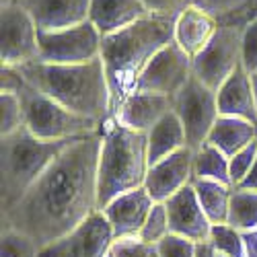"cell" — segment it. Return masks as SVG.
Masks as SVG:
<instances>
[{
    "label": "cell",
    "instance_id": "obj_4",
    "mask_svg": "<svg viewBox=\"0 0 257 257\" xmlns=\"http://www.w3.org/2000/svg\"><path fill=\"white\" fill-rule=\"evenodd\" d=\"M148 169L146 134L127 130L115 119L105 121L97 169L99 210L117 196L144 187Z\"/></svg>",
    "mask_w": 257,
    "mask_h": 257
},
{
    "label": "cell",
    "instance_id": "obj_19",
    "mask_svg": "<svg viewBox=\"0 0 257 257\" xmlns=\"http://www.w3.org/2000/svg\"><path fill=\"white\" fill-rule=\"evenodd\" d=\"M218 97V113L243 117L257 125V105L251 87V76L245 72L243 66L234 70L226 82L216 91Z\"/></svg>",
    "mask_w": 257,
    "mask_h": 257
},
{
    "label": "cell",
    "instance_id": "obj_9",
    "mask_svg": "<svg viewBox=\"0 0 257 257\" xmlns=\"http://www.w3.org/2000/svg\"><path fill=\"white\" fill-rule=\"evenodd\" d=\"M39 60V31L35 21L19 3L0 5V62L3 66H23Z\"/></svg>",
    "mask_w": 257,
    "mask_h": 257
},
{
    "label": "cell",
    "instance_id": "obj_33",
    "mask_svg": "<svg viewBox=\"0 0 257 257\" xmlns=\"http://www.w3.org/2000/svg\"><path fill=\"white\" fill-rule=\"evenodd\" d=\"M241 66L247 74L257 72V19L249 21L243 27V41H241Z\"/></svg>",
    "mask_w": 257,
    "mask_h": 257
},
{
    "label": "cell",
    "instance_id": "obj_39",
    "mask_svg": "<svg viewBox=\"0 0 257 257\" xmlns=\"http://www.w3.org/2000/svg\"><path fill=\"white\" fill-rule=\"evenodd\" d=\"M196 257H214V249L210 247V243H200Z\"/></svg>",
    "mask_w": 257,
    "mask_h": 257
},
{
    "label": "cell",
    "instance_id": "obj_15",
    "mask_svg": "<svg viewBox=\"0 0 257 257\" xmlns=\"http://www.w3.org/2000/svg\"><path fill=\"white\" fill-rule=\"evenodd\" d=\"M41 33L68 29L89 21L91 0H19Z\"/></svg>",
    "mask_w": 257,
    "mask_h": 257
},
{
    "label": "cell",
    "instance_id": "obj_18",
    "mask_svg": "<svg viewBox=\"0 0 257 257\" xmlns=\"http://www.w3.org/2000/svg\"><path fill=\"white\" fill-rule=\"evenodd\" d=\"M218 29V21L210 17L208 13L187 7L177 19H175V29H173V41L194 60L214 37Z\"/></svg>",
    "mask_w": 257,
    "mask_h": 257
},
{
    "label": "cell",
    "instance_id": "obj_42",
    "mask_svg": "<svg viewBox=\"0 0 257 257\" xmlns=\"http://www.w3.org/2000/svg\"><path fill=\"white\" fill-rule=\"evenodd\" d=\"M107 257H117V255H115V253H113V249H111L109 253H107Z\"/></svg>",
    "mask_w": 257,
    "mask_h": 257
},
{
    "label": "cell",
    "instance_id": "obj_20",
    "mask_svg": "<svg viewBox=\"0 0 257 257\" xmlns=\"http://www.w3.org/2000/svg\"><path fill=\"white\" fill-rule=\"evenodd\" d=\"M146 15L142 0H91L89 21L101 35H107L136 23Z\"/></svg>",
    "mask_w": 257,
    "mask_h": 257
},
{
    "label": "cell",
    "instance_id": "obj_32",
    "mask_svg": "<svg viewBox=\"0 0 257 257\" xmlns=\"http://www.w3.org/2000/svg\"><path fill=\"white\" fill-rule=\"evenodd\" d=\"M257 159V140H253L249 146H245L243 151H239L237 155H232L228 159V167H230V185L237 187L251 171L253 163Z\"/></svg>",
    "mask_w": 257,
    "mask_h": 257
},
{
    "label": "cell",
    "instance_id": "obj_1",
    "mask_svg": "<svg viewBox=\"0 0 257 257\" xmlns=\"http://www.w3.org/2000/svg\"><path fill=\"white\" fill-rule=\"evenodd\" d=\"M101 138L103 130L74 140L23 198L0 212L3 230L25 232L44 249L95 214Z\"/></svg>",
    "mask_w": 257,
    "mask_h": 257
},
{
    "label": "cell",
    "instance_id": "obj_22",
    "mask_svg": "<svg viewBox=\"0 0 257 257\" xmlns=\"http://www.w3.org/2000/svg\"><path fill=\"white\" fill-rule=\"evenodd\" d=\"M146 138H148V165L151 167L187 146L185 130H183L179 117L173 111H169L153 130L146 134Z\"/></svg>",
    "mask_w": 257,
    "mask_h": 257
},
{
    "label": "cell",
    "instance_id": "obj_41",
    "mask_svg": "<svg viewBox=\"0 0 257 257\" xmlns=\"http://www.w3.org/2000/svg\"><path fill=\"white\" fill-rule=\"evenodd\" d=\"M11 3H19V0H0V5H11Z\"/></svg>",
    "mask_w": 257,
    "mask_h": 257
},
{
    "label": "cell",
    "instance_id": "obj_8",
    "mask_svg": "<svg viewBox=\"0 0 257 257\" xmlns=\"http://www.w3.org/2000/svg\"><path fill=\"white\" fill-rule=\"evenodd\" d=\"M241 25L218 23V29L208 46L191 60V74L208 89L218 91L226 78L241 66Z\"/></svg>",
    "mask_w": 257,
    "mask_h": 257
},
{
    "label": "cell",
    "instance_id": "obj_13",
    "mask_svg": "<svg viewBox=\"0 0 257 257\" xmlns=\"http://www.w3.org/2000/svg\"><path fill=\"white\" fill-rule=\"evenodd\" d=\"M191 183H194V151L185 146L148 169L144 187L157 204H165Z\"/></svg>",
    "mask_w": 257,
    "mask_h": 257
},
{
    "label": "cell",
    "instance_id": "obj_27",
    "mask_svg": "<svg viewBox=\"0 0 257 257\" xmlns=\"http://www.w3.org/2000/svg\"><path fill=\"white\" fill-rule=\"evenodd\" d=\"M25 125L23 105L17 93L0 91V136H9Z\"/></svg>",
    "mask_w": 257,
    "mask_h": 257
},
{
    "label": "cell",
    "instance_id": "obj_43",
    "mask_svg": "<svg viewBox=\"0 0 257 257\" xmlns=\"http://www.w3.org/2000/svg\"><path fill=\"white\" fill-rule=\"evenodd\" d=\"M214 257H226V255H218V253H214Z\"/></svg>",
    "mask_w": 257,
    "mask_h": 257
},
{
    "label": "cell",
    "instance_id": "obj_17",
    "mask_svg": "<svg viewBox=\"0 0 257 257\" xmlns=\"http://www.w3.org/2000/svg\"><path fill=\"white\" fill-rule=\"evenodd\" d=\"M171 111V99L153 93H132L123 99L111 119L127 130L148 134Z\"/></svg>",
    "mask_w": 257,
    "mask_h": 257
},
{
    "label": "cell",
    "instance_id": "obj_14",
    "mask_svg": "<svg viewBox=\"0 0 257 257\" xmlns=\"http://www.w3.org/2000/svg\"><path fill=\"white\" fill-rule=\"evenodd\" d=\"M167 216H169V230L181 234V237L194 243H208L212 222L208 220L206 212L202 210L194 185H187L173 198L165 202Z\"/></svg>",
    "mask_w": 257,
    "mask_h": 257
},
{
    "label": "cell",
    "instance_id": "obj_7",
    "mask_svg": "<svg viewBox=\"0 0 257 257\" xmlns=\"http://www.w3.org/2000/svg\"><path fill=\"white\" fill-rule=\"evenodd\" d=\"M171 111H173L183 130L187 148L198 151L208 140L214 123L218 119V97L216 91L208 89L194 74L183 84V89L171 97Z\"/></svg>",
    "mask_w": 257,
    "mask_h": 257
},
{
    "label": "cell",
    "instance_id": "obj_11",
    "mask_svg": "<svg viewBox=\"0 0 257 257\" xmlns=\"http://www.w3.org/2000/svg\"><path fill=\"white\" fill-rule=\"evenodd\" d=\"M113 226L103 210H97L74 230L41 249L39 257H107V253L113 249Z\"/></svg>",
    "mask_w": 257,
    "mask_h": 257
},
{
    "label": "cell",
    "instance_id": "obj_30",
    "mask_svg": "<svg viewBox=\"0 0 257 257\" xmlns=\"http://www.w3.org/2000/svg\"><path fill=\"white\" fill-rule=\"evenodd\" d=\"M247 3L249 0H191V7L208 13L218 23H228L247 7Z\"/></svg>",
    "mask_w": 257,
    "mask_h": 257
},
{
    "label": "cell",
    "instance_id": "obj_28",
    "mask_svg": "<svg viewBox=\"0 0 257 257\" xmlns=\"http://www.w3.org/2000/svg\"><path fill=\"white\" fill-rule=\"evenodd\" d=\"M39 245L19 230H0V257H39Z\"/></svg>",
    "mask_w": 257,
    "mask_h": 257
},
{
    "label": "cell",
    "instance_id": "obj_21",
    "mask_svg": "<svg viewBox=\"0 0 257 257\" xmlns=\"http://www.w3.org/2000/svg\"><path fill=\"white\" fill-rule=\"evenodd\" d=\"M253 140H257V125L243 117L232 115H218L212 132L206 142L214 144L220 153H224L228 159L249 146Z\"/></svg>",
    "mask_w": 257,
    "mask_h": 257
},
{
    "label": "cell",
    "instance_id": "obj_35",
    "mask_svg": "<svg viewBox=\"0 0 257 257\" xmlns=\"http://www.w3.org/2000/svg\"><path fill=\"white\" fill-rule=\"evenodd\" d=\"M142 5L148 15L177 19L187 7H191V0H142Z\"/></svg>",
    "mask_w": 257,
    "mask_h": 257
},
{
    "label": "cell",
    "instance_id": "obj_6",
    "mask_svg": "<svg viewBox=\"0 0 257 257\" xmlns=\"http://www.w3.org/2000/svg\"><path fill=\"white\" fill-rule=\"evenodd\" d=\"M13 93L19 95L21 105H23L25 127L39 140H70L78 136H89L101 132L105 125L101 121L72 113L54 99L33 89L23 76Z\"/></svg>",
    "mask_w": 257,
    "mask_h": 257
},
{
    "label": "cell",
    "instance_id": "obj_16",
    "mask_svg": "<svg viewBox=\"0 0 257 257\" xmlns=\"http://www.w3.org/2000/svg\"><path fill=\"white\" fill-rule=\"evenodd\" d=\"M157 202L151 198L146 187H138L134 191L117 196L103 208V214L107 220L111 222L115 239H127V237H138L142 230L148 214Z\"/></svg>",
    "mask_w": 257,
    "mask_h": 257
},
{
    "label": "cell",
    "instance_id": "obj_37",
    "mask_svg": "<svg viewBox=\"0 0 257 257\" xmlns=\"http://www.w3.org/2000/svg\"><path fill=\"white\" fill-rule=\"evenodd\" d=\"M243 245H245V257H257V228L243 232Z\"/></svg>",
    "mask_w": 257,
    "mask_h": 257
},
{
    "label": "cell",
    "instance_id": "obj_26",
    "mask_svg": "<svg viewBox=\"0 0 257 257\" xmlns=\"http://www.w3.org/2000/svg\"><path fill=\"white\" fill-rule=\"evenodd\" d=\"M210 247L214 253L226 255V257H245L243 245V232L230 224H212L210 228Z\"/></svg>",
    "mask_w": 257,
    "mask_h": 257
},
{
    "label": "cell",
    "instance_id": "obj_3",
    "mask_svg": "<svg viewBox=\"0 0 257 257\" xmlns=\"http://www.w3.org/2000/svg\"><path fill=\"white\" fill-rule=\"evenodd\" d=\"M175 19L146 15L101 39V60L111 91V115L134 93L136 80L159 50L173 41Z\"/></svg>",
    "mask_w": 257,
    "mask_h": 257
},
{
    "label": "cell",
    "instance_id": "obj_36",
    "mask_svg": "<svg viewBox=\"0 0 257 257\" xmlns=\"http://www.w3.org/2000/svg\"><path fill=\"white\" fill-rule=\"evenodd\" d=\"M257 19V0H249L247 3V7L234 17L232 21H228V25H241V27H245L249 21H255Z\"/></svg>",
    "mask_w": 257,
    "mask_h": 257
},
{
    "label": "cell",
    "instance_id": "obj_38",
    "mask_svg": "<svg viewBox=\"0 0 257 257\" xmlns=\"http://www.w3.org/2000/svg\"><path fill=\"white\" fill-rule=\"evenodd\" d=\"M237 187H241V189H249V191H257V159H255L251 171L247 173V177H245Z\"/></svg>",
    "mask_w": 257,
    "mask_h": 257
},
{
    "label": "cell",
    "instance_id": "obj_34",
    "mask_svg": "<svg viewBox=\"0 0 257 257\" xmlns=\"http://www.w3.org/2000/svg\"><path fill=\"white\" fill-rule=\"evenodd\" d=\"M113 253L117 257H159V253H157V249L153 245L142 243L138 237L115 239Z\"/></svg>",
    "mask_w": 257,
    "mask_h": 257
},
{
    "label": "cell",
    "instance_id": "obj_12",
    "mask_svg": "<svg viewBox=\"0 0 257 257\" xmlns=\"http://www.w3.org/2000/svg\"><path fill=\"white\" fill-rule=\"evenodd\" d=\"M191 78V58L171 41L140 72L134 93H153L163 97H173L183 89V84Z\"/></svg>",
    "mask_w": 257,
    "mask_h": 257
},
{
    "label": "cell",
    "instance_id": "obj_40",
    "mask_svg": "<svg viewBox=\"0 0 257 257\" xmlns=\"http://www.w3.org/2000/svg\"><path fill=\"white\" fill-rule=\"evenodd\" d=\"M251 76V87H253V95H255V105H257V72L249 74Z\"/></svg>",
    "mask_w": 257,
    "mask_h": 257
},
{
    "label": "cell",
    "instance_id": "obj_31",
    "mask_svg": "<svg viewBox=\"0 0 257 257\" xmlns=\"http://www.w3.org/2000/svg\"><path fill=\"white\" fill-rule=\"evenodd\" d=\"M198 245L200 243H194L181 234H175V232H169L163 241H159L155 245L159 257H196L198 253Z\"/></svg>",
    "mask_w": 257,
    "mask_h": 257
},
{
    "label": "cell",
    "instance_id": "obj_5",
    "mask_svg": "<svg viewBox=\"0 0 257 257\" xmlns=\"http://www.w3.org/2000/svg\"><path fill=\"white\" fill-rule=\"evenodd\" d=\"M78 138L39 140L25 125L9 136H0V212L23 198L44 171Z\"/></svg>",
    "mask_w": 257,
    "mask_h": 257
},
{
    "label": "cell",
    "instance_id": "obj_23",
    "mask_svg": "<svg viewBox=\"0 0 257 257\" xmlns=\"http://www.w3.org/2000/svg\"><path fill=\"white\" fill-rule=\"evenodd\" d=\"M194 189L202 210L212 224H226L228 220V206H230V194L232 187L220 181L210 179H194Z\"/></svg>",
    "mask_w": 257,
    "mask_h": 257
},
{
    "label": "cell",
    "instance_id": "obj_10",
    "mask_svg": "<svg viewBox=\"0 0 257 257\" xmlns=\"http://www.w3.org/2000/svg\"><path fill=\"white\" fill-rule=\"evenodd\" d=\"M99 29L84 21L80 25L41 33L39 31V60L46 64H84L101 58Z\"/></svg>",
    "mask_w": 257,
    "mask_h": 257
},
{
    "label": "cell",
    "instance_id": "obj_25",
    "mask_svg": "<svg viewBox=\"0 0 257 257\" xmlns=\"http://www.w3.org/2000/svg\"><path fill=\"white\" fill-rule=\"evenodd\" d=\"M226 224L241 232L257 228V191L232 187Z\"/></svg>",
    "mask_w": 257,
    "mask_h": 257
},
{
    "label": "cell",
    "instance_id": "obj_2",
    "mask_svg": "<svg viewBox=\"0 0 257 257\" xmlns=\"http://www.w3.org/2000/svg\"><path fill=\"white\" fill-rule=\"evenodd\" d=\"M17 70L33 89L72 113L101 123L111 119V91L101 58L84 64L29 62Z\"/></svg>",
    "mask_w": 257,
    "mask_h": 257
},
{
    "label": "cell",
    "instance_id": "obj_29",
    "mask_svg": "<svg viewBox=\"0 0 257 257\" xmlns=\"http://www.w3.org/2000/svg\"><path fill=\"white\" fill-rule=\"evenodd\" d=\"M169 216H167V206L165 204H155L148 218L142 226V230L138 232V239L146 245H157L159 241H163L169 234Z\"/></svg>",
    "mask_w": 257,
    "mask_h": 257
},
{
    "label": "cell",
    "instance_id": "obj_24",
    "mask_svg": "<svg viewBox=\"0 0 257 257\" xmlns=\"http://www.w3.org/2000/svg\"><path fill=\"white\" fill-rule=\"evenodd\" d=\"M194 179H210L230 185L228 157L220 153L214 144L204 142L194 153Z\"/></svg>",
    "mask_w": 257,
    "mask_h": 257
}]
</instances>
